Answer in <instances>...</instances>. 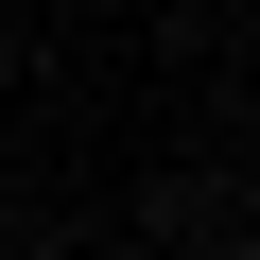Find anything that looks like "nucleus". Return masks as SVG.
Returning <instances> with one entry per match:
<instances>
[{"instance_id":"f257e3e1","label":"nucleus","mask_w":260,"mask_h":260,"mask_svg":"<svg viewBox=\"0 0 260 260\" xmlns=\"http://www.w3.org/2000/svg\"><path fill=\"white\" fill-rule=\"evenodd\" d=\"M243 18H260V0H243Z\"/></svg>"}]
</instances>
